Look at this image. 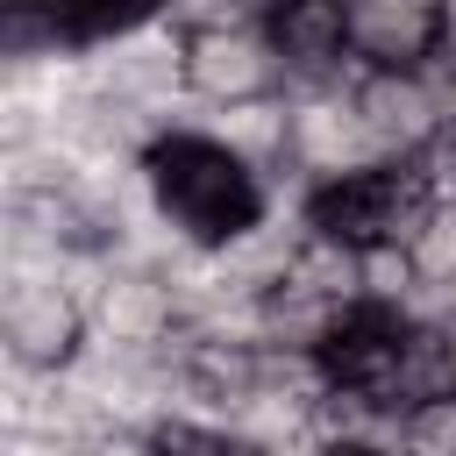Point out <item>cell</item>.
Segmentation results:
<instances>
[{"label": "cell", "mask_w": 456, "mask_h": 456, "mask_svg": "<svg viewBox=\"0 0 456 456\" xmlns=\"http://www.w3.org/2000/svg\"><path fill=\"white\" fill-rule=\"evenodd\" d=\"M142 171H150V192L164 207V221L192 242V249H221L235 242L249 221L271 214V185L249 157H235L192 107L142 150Z\"/></svg>", "instance_id": "6da1fadb"}, {"label": "cell", "mask_w": 456, "mask_h": 456, "mask_svg": "<svg viewBox=\"0 0 456 456\" xmlns=\"http://www.w3.org/2000/svg\"><path fill=\"white\" fill-rule=\"evenodd\" d=\"M93 349V314L57 271H7L0 264V356L14 370L71 378Z\"/></svg>", "instance_id": "7a4b0ae2"}, {"label": "cell", "mask_w": 456, "mask_h": 456, "mask_svg": "<svg viewBox=\"0 0 456 456\" xmlns=\"http://www.w3.org/2000/svg\"><path fill=\"white\" fill-rule=\"evenodd\" d=\"M292 71L285 50L264 21L235 28H192L185 36V93L192 107H249V100H285Z\"/></svg>", "instance_id": "3957f363"}, {"label": "cell", "mask_w": 456, "mask_h": 456, "mask_svg": "<svg viewBox=\"0 0 456 456\" xmlns=\"http://www.w3.org/2000/svg\"><path fill=\"white\" fill-rule=\"evenodd\" d=\"M86 71H93L100 86L128 93L135 107L164 114V121H178V114L192 107V93H185V28H171L164 14L107 36V43H93V50H86Z\"/></svg>", "instance_id": "277c9868"}, {"label": "cell", "mask_w": 456, "mask_h": 456, "mask_svg": "<svg viewBox=\"0 0 456 456\" xmlns=\"http://www.w3.org/2000/svg\"><path fill=\"white\" fill-rule=\"evenodd\" d=\"M178 328H185V299H178L171 271L150 264V256H121L114 278H107V292L93 299V335L150 349V342H171Z\"/></svg>", "instance_id": "5b68a950"}, {"label": "cell", "mask_w": 456, "mask_h": 456, "mask_svg": "<svg viewBox=\"0 0 456 456\" xmlns=\"http://www.w3.org/2000/svg\"><path fill=\"white\" fill-rule=\"evenodd\" d=\"M349 100H356V121L378 157H420L442 135V107L428 93V71H356Z\"/></svg>", "instance_id": "8992f818"}, {"label": "cell", "mask_w": 456, "mask_h": 456, "mask_svg": "<svg viewBox=\"0 0 456 456\" xmlns=\"http://www.w3.org/2000/svg\"><path fill=\"white\" fill-rule=\"evenodd\" d=\"M342 43L363 71H420L442 50V14L399 0H342Z\"/></svg>", "instance_id": "52a82bcc"}, {"label": "cell", "mask_w": 456, "mask_h": 456, "mask_svg": "<svg viewBox=\"0 0 456 456\" xmlns=\"http://www.w3.org/2000/svg\"><path fill=\"white\" fill-rule=\"evenodd\" d=\"M299 242H306V214L271 207V214H264V221H249L235 242H221V249H214V264H221V278H228L242 299H264L271 285H285V278H292Z\"/></svg>", "instance_id": "ba28073f"}, {"label": "cell", "mask_w": 456, "mask_h": 456, "mask_svg": "<svg viewBox=\"0 0 456 456\" xmlns=\"http://www.w3.org/2000/svg\"><path fill=\"white\" fill-rule=\"evenodd\" d=\"M342 314H349V306H335L328 292L285 278V285H271V292L256 299L249 328H256V342H271V349H306V356H321L328 335L342 328Z\"/></svg>", "instance_id": "9c48e42d"}, {"label": "cell", "mask_w": 456, "mask_h": 456, "mask_svg": "<svg viewBox=\"0 0 456 456\" xmlns=\"http://www.w3.org/2000/svg\"><path fill=\"white\" fill-rule=\"evenodd\" d=\"M292 278H299V285H314V292H328L335 306H363V242L328 235V228H314V221H306V242H299Z\"/></svg>", "instance_id": "30bf717a"}, {"label": "cell", "mask_w": 456, "mask_h": 456, "mask_svg": "<svg viewBox=\"0 0 456 456\" xmlns=\"http://www.w3.org/2000/svg\"><path fill=\"white\" fill-rule=\"evenodd\" d=\"M413 285H420V264H413L406 242H363V306H392V314H406Z\"/></svg>", "instance_id": "8fae6325"}, {"label": "cell", "mask_w": 456, "mask_h": 456, "mask_svg": "<svg viewBox=\"0 0 456 456\" xmlns=\"http://www.w3.org/2000/svg\"><path fill=\"white\" fill-rule=\"evenodd\" d=\"M406 249H413V264H420V285H442V292L456 299V200H442Z\"/></svg>", "instance_id": "7c38bea8"}, {"label": "cell", "mask_w": 456, "mask_h": 456, "mask_svg": "<svg viewBox=\"0 0 456 456\" xmlns=\"http://www.w3.org/2000/svg\"><path fill=\"white\" fill-rule=\"evenodd\" d=\"M399 456H456V392H435V399H413L406 406Z\"/></svg>", "instance_id": "4fadbf2b"}, {"label": "cell", "mask_w": 456, "mask_h": 456, "mask_svg": "<svg viewBox=\"0 0 456 456\" xmlns=\"http://www.w3.org/2000/svg\"><path fill=\"white\" fill-rule=\"evenodd\" d=\"M420 171H428L435 200H456V128H442V135L420 150Z\"/></svg>", "instance_id": "5bb4252c"}, {"label": "cell", "mask_w": 456, "mask_h": 456, "mask_svg": "<svg viewBox=\"0 0 456 456\" xmlns=\"http://www.w3.org/2000/svg\"><path fill=\"white\" fill-rule=\"evenodd\" d=\"M442 349H449V385H456V314L442 321Z\"/></svg>", "instance_id": "9a60e30c"}, {"label": "cell", "mask_w": 456, "mask_h": 456, "mask_svg": "<svg viewBox=\"0 0 456 456\" xmlns=\"http://www.w3.org/2000/svg\"><path fill=\"white\" fill-rule=\"evenodd\" d=\"M399 7H420V14H442V0H399Z\"/></svg>", "instance_id": "2e32d148"}, {"label": "cell", "mask_w": 456, "mask_h": 456, "mask_svg": "<svg viewBox=\"0 0 456 456\" xmlns=\"http://www.w3.org/2000/svg\"><path fill=\"white\" fill-rule=\"evenodd\" d=\"M335 456H378V449H335Z\"/></svg>", "instance_id": "e0dca14e"}]
</instances>
